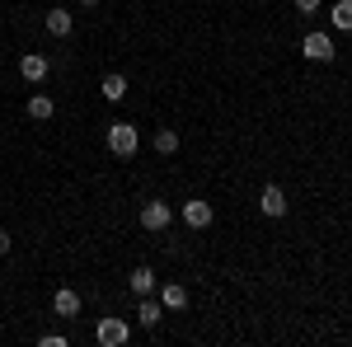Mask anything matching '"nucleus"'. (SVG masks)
<instances>
[{"instance_id": "nucleus-9", "label": "nucleus", "mask_w": 352, "mask_h": 347, "mask_svg": "<svg viewBox=\"0 0 352 347\" xmlns=\"http://www.w3.org/2000/svg\"><path fill=\"white\" fill-rule=\"evenodd\" d=\"M52 315H61V320H76V315H80V295L71 291V287H56V295H52Z\"/></svg>"}, {"instance_id": "nucleus-11", "label": "nucleus", "mask_w": 352, "mask_h": 347, "mask_svg": "<svg viewBox=\"0 0 352 347\" xmlns=\"http://www.w3.org/2000/svg\"><path fill=\"white\" fill-rule=\"evenodd\" d=\"M43 24H47V33H52V38H71V28H76V14L56 5V10H47V19H43Z\"/></svg>"}, {"instance_id": "nucleus-7", "label": "nucleus", "mask_w": 352, "mask_h": 347, "mask_svg": "<svg viewBox=\"0 0 352 347\" xmlns=\"http://www.w3.org/2000/svg\"><path fill=\"white\" fill-rule=\"evenodd\" d=\"M258 212L272 216V221H277V216H287V192H282L277 183H263V192H258Z\"/></svg>"}, {"instance_id": "nucleus-19", "label": "nucleus", "mask_w": 352, "mask_h": 347, "mask_svg": "<svg viewBox=\"0 0 352 347\" xmlns=\"http://www.w3.org/2000/svg\"><path fill=\"white\" fill-rule=\"evenodd\" d=\"M10 244H14V240H10V235L0 230V254H10Z\"/></svg>"}, {"instance_id": "nucleus-2", "label": "nucleus", "mask_w": 352, "mask_h": 347, "mask_svg": "<svg viewBox=\"0 0 352 347\" xmlns=\"http://www.w3.org/2000/svg\"><path fill=\"white\" fill-rule=\"evenodd\" d=\"M300 56H305V61H333V56H338L333 33H305V38H300Z\"/></svg>"}, {"instance_id": "nucleus-18", "label": "nucleus", "mask_w": 352, "mask_h": 347, "mask_svg": "<svg viewBox=\"0 0 352 347\" xmlns=\"http://www.w3.org/2000/svg\"><path fill=\"white\" fill-rule=\"evenodd\" d=\"M320 5H324V0H296V10H300V14H315Z\"/></svg>"}, {"instance_id": "nucleus-16", "label": "nucleus", "mask_w": 352, "mask_h": 347, "mask_svg": "<svg viewBox=\"0 0 352 347\" xmlns=\"http://www.w3.org/2000/svg\"><path fill=\"white\" fill-rule=\"evenodd\" d=\"M151 146H155V155H174V150H179V132H174V127H160Z\"/></svg>"}, {"instance_id": "nucleus-20", "label": "nucleus", "mask_w": 352, "mask_h": 347, "mask_svg": "<svg viewBox=\"0 0 352 347\" xmlns=\"http://www.w3.org/2000/svg\"><path fill=\"white\" fill-rule=\"evenodd\" d=\"M80 5H99V0H80Z\"/></svg>"}, {"instance_id": "nucleus-8", "label": "nucleus", "mask_w": 352, "mask_h": 347, "mask_svg": "<svg viewBox=\"0 0 352 347\" xmlns=\"http://www.w3.org/2000/svg\"><path fill=\"white\" fill-rule=\"evenodd\" d=\"M136 320H141V328H155L164 320V305L155 295H136Z\"/></svg>"}, {"instance_id": "nucleus-17", "label": "nucleus", "mask_w": 352, "mask_h": 347, "mask_svg": "<svg viewBox=\"0 0 352 347\" xmlns=\"http://www.w3.org/2000/svg\"><path fill=\"white\" fill-rule=\"evenodd\" d=\"M38 343H43V347H66V338H61V333H43Z\"/></svg>"}, {"instance_id": "nucleus-4", "label": "nucleus", "mask_w": 352, "mask_h": 347, "mask_svg": "<svg viewBox=\"0 0 352 347\" xmlns=\"http://www.w3.org/2000/svg\"><path fill=\"white\" fill-rule=\"evenodd\" d=\"M94 338H99L104 347H122L127 338H132V328H127V324L118 320V315H104V320L94 324Z\"/></svg>"}, {"instance_id": "nucleus-1", "label": "nucleus", "mask_w": 352, "mask_h": 347, "mask_svg": "<svg viewBox=\"0 0 352 347\" xmlns=\"http://www.w3.org/2000/svg\"><path fill=\"white\" fill-rule=\"evenodd\" d=\"M104 141H109V150L118 155V160H132L136 150H141V132H136L132 122H113Z\"/></svg>"}, {"instance_id": "nucleus-13", "label": "nucleus", "mask_w": 352, "mask_h": 347, "mask_svg": "<svg viewBox=\"0 0 352 347\" xmlns=\"http://www.w3.org/2000/svg\"><path fill=\"white\" fill-rule=\"evenodd\" d=\"M99 94H104L109 104H122V99H127V76L109 71V76H104V85H99Z\"/></svg>"}, {"instance_id": "nucleus-10", "label": "nucleus", "mask_w": 352, "mask_h": 347, "mask_svg": "<svg viewBox=\"0 0 352 347\" xmlns=\"http://www.w3.org/2000/svg\"><path fill=\"white\" fill-rule=\"evenodd\" d=\"M28 117H33V122H52L56 117V104H52V94H43V89H38V94H28Z\"/></svg>"}, {"instance_id": "nucleus-3", "label": "nucleus", "mask_w": 352, "mask_h": 347, "mask_svg": "<svg viewBox=\"0 0 352 347\" xmlns=\"http://www.w3.org/2000/svg\"><path fill=\"white\" fill-rule=\"evenodd\" d=\"M169 221H174V207H169V202H160V197H151V202L141 207V225H146L151 235L169 230Z\"/></svg>"}, {"instance_id": "nucleus-15", "label": "nucleus", "mask_w": 352, "mask_h": 347, "mask_svg": "<svg viewBox=\"0 0 352 347\" xmlns=\"http://www.w3.org/2000/svg\"><path fill=\"white\" fill-rule=\"evenodd\" d=\"M329 24L338 28V33H352V0H338V5L329 10Z\"/></svg>"}, {"instance_id": "nucleus-14", "label": "nucleus", "mask_w": 352, "mask_h": 347, "mask_svg": "<svg viewBox=\"0 0 352 347\" xmlns=\"http://www.w3.org/2000/svg\"><path fill=\"white\" fill-rule=\"evenodd\" d=\"M160 305H164V310H184V305H188V287L164 282V287H160Z\"/></svg>"}, {"instance_id": "nucleus-6", "label": "nucleus", "mask_w": 352, "mask_h": 347, "mask_svg": "<svg viewBox=\"0 0 352 347\" xmlns=\"http://www.w3.org/2000/svg\"><path fill=\"white\" fill-rule=\"evenodd\" d=\"M19 76H24L28 85H43L47 76H52V61H47L43 52H24L19 56Z\"/></svg>"}, {"instance_id": "nucleus-12", "label": "nucleus", "mask_w": 352, "mask_h": 347, "mask_svg": "<svg viewBox=\"0 0 352 347\" xmlns=\"http://www.w3.org/2000/svg\"><path fill=\"white\" fill-rule=\"evenodd\" d=\"M127 287H132V295H155V287H160V277H155L151 267H136L132 277H127Z\"/></svg>"}, {"instance_id": "nucleus-5", "label": "nucleus", "mask_w": 352, "mask_h": 347, "mask_svg": "<svg viewBox=\"0 0 352 347\" xmlns=\"http://www.w3.org/2000/svg\"><path fill=\"white\" fill-rule=\"evenodd\" d=\"M179 216H184V225H188V230H207V225L217 221V212H212V202H202V197H188Z\"/></svg>"}]
</instances>
